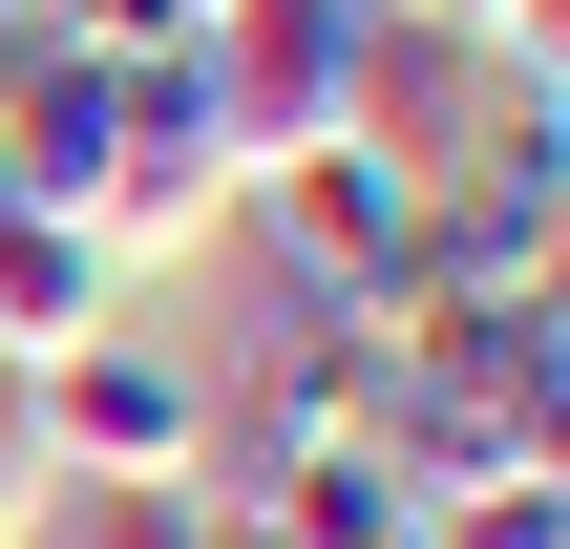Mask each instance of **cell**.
<instances>
[{
    "mask_svg": "<svg viewBox=\"0 0 570 549\" xmlns=\"http://www.w3.org/2000/svg\"><path fill=\"white\" fill-rule=\"evenodd\" d=\"M0 63H21V0H0Z\"/></svg>",
    "mask_w": 570,
    "mask_h": 549,
    "instance_id": "8",
    "label": "cell"
},
{
    "mask_svg": "<svg viewBox=\"0 0 570 549\" xmlns=\"http://www.w3.org/2000/svg\"><path fill=\"white\" fill-rule=\"evenodd\" d=\"M212 465V381L169 360V339H63L42 360V487H190Z\"/></svg>",
    "mask_w": 570,
    "mask_h": 549,
    "instance_id": "1",
    "label": "cell"
},
{
    "mask_svg": "<svg viewBox=\"0 0 570 549\" xmlns=\"http://www.w3.org/2000/svg\"><path fill=\"white\" fill-rule=\"evenodd\" d=\"M0 549H42V487H0Z\"/></svg>",
    "mask_w": 570,
    "mask_h": 549,
    "instance_id": "6",
    "label": "cell"
},
{
    "mask_svg": "<svg viewBox=\"0 0 570 549\" xmlns=\"http://www.w3.org/2000/svg\"><path fill=\"white\" fill-rule=\"evenodd\" d=\"M42 508H63V549H233L212 487H42Z\"/></svg>",
    "mask_w": 570,
    "mask_h": 549,
    "instance_id": "5",
    "label": "cell"
},
{
    "mask_svg": "<svg viewBox=\"0 0 570 549\" xmlns=\"http://www.w3.org/2000/svg\"><path fill=\"white\" fill-rule=\"evenodd\" d=\"M402 21H465V0H402Z\"/></svg>",
    "mask_w": 570,
    "mask_h": 549,
    "instance_id": "7",
    "label": "cell"
},
{
    "mask_svg": "<svg viewBox=\"0 0 570 549\" xmlns=\"http://www.w3.org/2000/svg\"><path fill=\"white\" fill-rule=\"evenodd\" d=\"M402 549H570V465H487V487H423Z\"/></svg>",
    "mask_w": 570,
    "mask_h": 549,
    "instance_id": "4",
    "label": "cell"
},
{
    "mask_svg": "<svg viewBox=\"0 0 570 549\" xmlns=\"http://www.w3.org/2000/svg\"><path fill=\"white\" fill-rule=\"evenodd\" d=\"M106 317H127L106 233H85V212H21V190H0V360H63V339H106Z\"/></svg>",
    "mask_w": 570,
    "mask_h": 549,
    "instance_id": "3",
    "label": "cell"
},
{
    "mask_svg": "<svg viewBox=\"0 0 570 549\" xmlns=\"http://www.w3.org/2000/svg\"><path fill=\"white\" fill-rule=\"evenodd\" d=\"M360 42H381V0H233V21H212L233 169H275V148H338V106H360Z\"/></svg>",
    "mask_w": 570,
    "mask_h": 549,
    "instance_id": "2",
    "label": "cell"
}]
</instances>
